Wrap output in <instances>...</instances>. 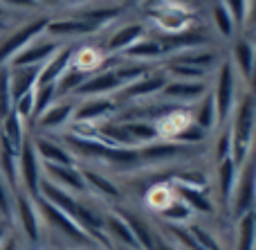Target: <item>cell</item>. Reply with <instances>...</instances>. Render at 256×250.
<instances>
[{
	"mask_svg": "<svg viewBox=\"0 0 256 250\" xmlns=\"http://www.w3.org/2000/svg\"><path fill=\"white\" fill-rule=\"evenodd\" d=\"M254 124H256V97L252 93H245L240 102L236 104L234 122L230 126V140H232V160L236 167H240L250 156L254 138Z\"/></svg>",
	"mask_w": 256,
	"mask_h": 250,
	"instance_id": "6da1fadb",
	"label": "cell"
},
{
	"mask_svg": "<svg viewBox=\"0 0 256 250\" xmlns=\"http://www.w3.org/2000/svg\"><path fill=\"white\" fill-rule=\"evenodd\" d=\"M48 23H50L48 16H38V18H32V21L22 23L16 30L9 32V34L0 41V68H7L9 61H12L22 48H27L34 39L45 34Z\"/></svg>",
	"mask_w": 256,
	"mask_h": 250,
	"instance_id": "7a4b0ae2",
	"label": "cell"
},
{
	"mask_svg": "<svg viewBox=\"0 0 256 250\" xmlns=\"http://www.w3.org/2000/svg\"><path fill=\"white\" fill-rule=\"evenodd\" d=\"M254 205H256V153L238 167L234 194H232V201H230L232 214L236 219H240L250 210H254Z\"/></svg>",
	"mask_w": 256,
	"mask_h": 250,
	"instance_id": "3957f363",
	"label": "cell"
},
{
	"mask_svg": "<svg viewBox=\"0 0 256 250\" xmlns=\"http://www.w3.org/2000/svg\"><path fill=\"white\" fill-rule=\"evenodd\" d=\"M18 180L22 183V192L30 198L40 196V180H43V165H40L38 156L34 151L32 138H25L18 153Z\"/></svg>",
	"mask_w": 256,
	"mask_h": 250,
	"instance_id": "277c9868",
	"label": "cell"
},
{
	"mask_svg": "<svg viewBox=\"0 0 256 250\" xmlns=\"http://www.w3.org/2000/svg\"><path fill=\"white\" fill-rule=\"evenodd\" d=\"M214 106H216L218 122H225L234 111V99H236V75L232 63H220L216 77V90H214Z\"/></svg>",
	"mask_w": 256,
	"mask_h": 250,
	"instance_id": "5b68a950",
	"label": "cell"
},
{
	"mask_svg": "<svg viewBox=\"0 0 256 250\" xmlns=\"http://www.w3.org/2000/svg\"><path fill=\"white\" fill-rule=\"evenodd\" d=\"M36 207H38V214L43 216V219L48 221L52 228H56L61 234H66L68 239H72V241H76V243H84V246L92 243V239H90L88 234H86L84 230H81L79 225H76L74 221L66 214V212L58 210V207L52 205L50 201H45V198L38 196V198H36Z\"/></svg>",
	"mask_w": 256,
	"mask_h": 250,
	"instance_id": "8992f818",
	"label": "cell"
},
{
	"mask_svg": "<svg viewBox=\"0 0 256 250\" xmlns=\"http://www.w3.org/2000/svg\"><path fill=\"white\" fill-rule=\"evenodd\" d=\"M14 216L18 219L22 234L27 237L30 243H38L40 241V214L36 201L30 198L25 192H16L14 194Z\"/></svg>",
	"mask_w": 256,
	"mask_h": 250,
	"instance_id": "52a82bcc",
	"label": "cell"
},
{
	"mask_svg": "<svg viewBox=\"0 0 256 250\" xmlns=\"http://www.w3.org/2000/svg\"><path fill=\"white\" fill-rule=\"evenodd\" d=\"M61 48V41L50 39V36L40 34L38 39H34L27 48H22L16 57L9 61L12 68H25V66H43L56 50Z\"/></svg>",
	"mask_w": 256,
	"mask_h": 250,
	"instance_id": "ba28073f",
	"label": "cell"
},
{
	"mask_svg": "<svg viewBox=\"0 0 256 250\" xmlns=\"http://www.w3.org/2000/svg\"><path fill=\"white\" fill-rule=\"evenodd\" d=\"M45 180L66 189V192H88L79 167H63V165H43Z\"/></svg>",
	"mask_w": 256,
	"mask_h": 250,
	"instance_id": "9c48e42d",
	"label": "cell"
},
{
	"mask_svg": "<svg viewBox=\"0 0 256 250\" xmlns=\"http://www.w3.org/2000/svg\"><path fill=\"white\" fill-rule=\"evenodd\" d=\"M76 50L74 45H66V48H58L48 61L40 66V72H38V84L36 86H48V84H56L61 79V75L70 68L72 59H74Z\"/></svg>",
	"mask_w": 256,
	"mask_h": 250,
	"instance_id": "30bf717a",
	"label": "cell"
},
{
	"mask_svg": "<svg viewBox=\"0 0 256 250\" xmlns=\"http://www.w3.org/2000/svg\"><path fill=\"white\" fill-rule=\"evenodd\" d=\"M34 144V151L38 156L40 165H63V167H76L74 162V156L68 151L63 144L54 142V140L45 138V135H36L32 140Z\"/></svg>",
	"mask_w": 256,
	"mask_h": 250,
	"instance_id": "8fae6325",
	"label": "cell"
},
{
	"mask_svg": "<svg viewBox=\"0 0 256 250\" xmlns=\"http://www.w3.org/2000/svg\"><path fill=\"white\" fill-rule=\"evenodd\" d=\"M38 72L40 66H25V68H12L7 66V79H9V93H12V102L18 97L32 93L38 84Z\"/></svg>",
	"mask_w": 256,
	"mask_h": 250,
	"instance_id": "7c38bea8",
	"label": "cell"
},
{
	"mask_svg": "<svg viewBox=\"0 0 256 250\" xmlns=\"http://www.w3.org/2000/svg\"><path fill=\"white\" fill-rule=\"evenodd\" d=\"M153 18H155V25L162 32H166V34H182V32H186L191 27V12L168 7V5L153 12Z\"/></svg>",
	"mask_w": 256,
	"mask_h": 250,
	"instance_id": "4fadbf2b",
	"label": "cell"
},
{
	"mask_svg": "<svg viewBox=\"0 0 256 250\" xmlns=\"http://www.w3.org/2000/svg\"><path fill=\"white\" fill-rule=\"evenodd\" d=\"M122 88H124V86L117 79L115 70H106V72H102V75H90L74 93L84 95V97H104V95L112 93V90H122Z\"/></svg>",
	"mask_w": 256,
	"mask_h": 250,
	"instance_id": "5bb4252c",
	"label": "cell"
},
{
	"mask_svg": "<svg viewBox=\"0 0 256 250\" xmlns=\"http://www.w3.org/2000/svg\"><path fill=\"white\" fill-rule=\"evenodd\" d=\"M97 32V27L90 23L81 21V18H50L48 27H45V36L61 41L63 36H86Z\"/></svg>",
	"mask_w": 256,
	"mask_h": 250,
	"instance_id": "9a60e30c",
	"label": "cell"
},
{
	"mask_svg": "<svg viewBox=\"0 0 256 250\" xmlns=\"http://www.w3.org/2000/svg\"><path fill=\"white\" fill-rule=\"evenodd\" d=\"M72 115H74V106H72L70 102H58V104H52V106H50L43 115L36 117L34 122L40 131H54V129L66 126L68 122L72 120Z\"/></svg>",
	"mask_w": 256,
	"mask_h": 250,
	"instance_id": "2e32d148",
	"label": "cell"
},
{
	"mask_svg": "<svg viewBox=\"0 0 256 250\" xmlns=\"http://www.w3.org/2000/svg\"><path fill=\"white\" fill-rule=\"evenodd\" d=\"M162 95L173 99H182V102H194L207 95V86L204 81H186V79H176L166 81V86L162 88Z\"/></svg>",
	"mask_w": 256,
	"mask_h": 250,
	"instance_id": "e0dca14e",
	"label": "cell"
},
{
	"mask_svg": "<svg viewBox=\"0 0 256 250\" xmlns=\"http://www.w3.org/2000/svg\"><path fill=\"white\" fill-rule=\"evenodd\" d=\"M104 230H106V232L110 234L112 239H117V241L124 243V248H128V250H142L140 248V241L135 239L130 225H128V221L120 214V212H115V214H108L106 219H104Z\"/></svg>",
	"mask_w": 256,
	"mask_h": 250,
	"instance_id": "ac0fdd59",
	"label": "cell"
},
{
	"mask_svg": "<svg viewBox=\"0 0 256 250\" xmlns=\"http://www.w3.org/2000/svg\"><path fill=\"white\" fill-rule=\"evenodd\" d=\"M171 189L178 198H182V201L191 207V210L204 212V214H212L214 212V203H212V198L204 194V189L191 187V185H182V183H176Z\"/></svg>",
	"mask_w": 256,
	"mask_h": 250,
	"instance_id": "d6986e66",
	"label": "cell"
},
{
	"mask_svg": "<svg viewBox=\"0 0 256 250\" xmlns=\"http://www.w3.org/2000/svg\"><path fill=\"white\" fill-rule=\"evenodd\" d=\"M166 86V77L164 75H144L142 79L132 81L122 88V97L132 99V97H146V95L153 93H162V88Z\"/></svg>",
	"mask_w": 256,
	"mask_h": 250,
	"instance_id": "ffe728a7",
	"label": "cell"
},
{
	"mask_svg": "<svg viewBox=\"0 0 256 250\" xmlns=\"http://www.w3.org/2000/svg\"><path fill=\"white\" fill-rule=\"evenodd\" d=\"M142 39H144V25H140V23L124 25L108 39V50L110 52H126L128 48H132Z\"/></svg>",
	"mask_w": 256,
	"mask_h": 250,
	"instance_id": "44dd1931",
	"label": "cell"
},
{
	"mask_svg": "<svg viewBox=\"0 0 256 250\" xmlns=\"http://www.w3.org/2000/svg\"><path fill=\"white\" fill-rule=\"evenodd\" d=\"M115 111V102L106 97H88L79 108L74 111L76 122H94L99 117L108 115V113Z\"/></svg>",
	"mask_w": 256,
	"mask_h": 250,
	"instance_id": "7402d4cb",
	"label": "cell"
},
{
	"mask_svg": "<svg viewBox=\"0 0 256 250\" xmlns=\"http://www.w3.org/2000/svg\"><path fill=\"white\" fill-rule=\"evenodd\" d=\"M236 250H256V212L250 210L238 219L236 228Z\"/></svg>",
	"mask_w": 256,
	"mask_h": 250,
	"instance_id": "603a6c76",
	"label": "cell"
},
{
	"mask_svg": "<svg viewBox=\"0 0 256 250\" xmlns=\"http://www.w3.org/2000/svg\"><path fill=\"white\" fill-rule=\"evenodd\" d=\"M236 176H238V167H236V162L232 160V156L218 162V187H220V196L227 205H230L232 194H234Z\"/></svg>",
	"mask_w": 256,
	"mask_h": 250,
	"instance_id": "cb8c5ba5",
	"label": "cell"
},
{
	"mask_svg": "<svg viewBox=\"0 0 256 250\" xmlns=\"http://www.w3.org/2000/svg\"><path fill=\"white\" fill-rule=\"evenodd\" d=\"M88 77H90L88 70H81L79 66H72V63H70V68H68V70L61 75V79L54 84V86H56V97H58V95H66V93H74V90L79 88V86L84 84Z\"/></svg>",
	"mask_w": 256,
	"mask_h": 250,
	"instance_id": "d4e9b609",
	"label": "cell"
},
{
	"mask_svg": "<svg viewBox=\"0 0 256 250\" xmlns=\"http://www.w3.org/2000/svg\"><path fill=\"white\" fill-rule=\"evenodd\" d=\"M254 57H256V50L250 41H243L238 39L234 43V66L240 70V75L245 79H250V72H252V63H254Z\"/></svg>",
	"mask_w": 256,
	"mask_h": 250,
	"instance_id": "484cf974",
	"label": "cell"
},
{
	"mask_svg": "<svg viewBox=\"0 0 256 250\" xmlns=\"http://www.w3.org/2000/svg\"><path fill=\"white\" fill-rule=\"evenodd\" d=\"M81 176H84V180H86V185H88V189L92 187L94 192H99V196L120 198V189H117V185H112L110 180L106 178V176L97 174V171H92V169H81Z\"/></svg>",
	"mask_w": 256,
	"mask_h": 250,
	"instance_id": "4316f807",
	"label": "cell"
},
{
	"mask_svg": "<svg viewBox=\"0 0 256 250\" xmlns=\"http://www.w3.org/2000/svg\"><path fill=\"white\" fill-rule=\"evenodd\" d=\"M124 54H126L128 59H142V61H148V59H158V57H162L164 50H162V45H160L158 41L142 39V41H137V43L132 45V48H128Z\"/></svg>",
	"mask_w": 256,
	"mask_h": 250,
	"instance_id": "83f0119b",
	"label": "cell"
},
{
	"mask_svg": "<svg viewBox=\"0 0 256 250\" xmlns=\"http://www.w3.org/2000/svg\"><path fill=\"white\" fill-rule=\"evenodd\" d=\"M120 214L128 221V225H130L135 239L140 241V248L142 250H155V237H153V232H150L148 225H144L140 219H135V216L128 214V212H120Z\"/></svg>",
	"mask_w": 256,
	"mask_h": 250,
	"instance_id": "f1b7e54d",
	"label": "cell"
},
{
	"mask_svg": "<svg viewBox=\"0 0 256 250\" xmlns=\"http://www.w3.org/2000/svg\"><path fill=\"white\" fill-rule=\"evenodd\" d=\"M218 122V115H216V106H214V97L212 95H204L202 97V104H200L198 113H196V126H200V129L207 133V131H212L214 126H216Z\"/></svg>",
	"mask_w": 256,
	"mask_h": 250,
	"instance_id": "f546056e",
	"label": "cell"
},
{
	"mask_svg": "<svg viewBox=\"0 0 256 250\" xmlns=\"http://www.w3.org/2000/svg\"><path fill=\"white\" fill-rule=\"evenodd\" d=\"M216 61H218L216 52H189V54H180V57L173 59V63H182V66H189V68H198V70H202V72H207Z\"/></svg>",
	"mask_w": 256,
	"mask_h": 250,
	"instance_id": "4dcf8cb0",
	"label": "cell"
},
{
	"mask_svg": "<svg viewBox=\"0 0 256 250\" xmlns=\"http://www.w3.org/2000/svg\"><path fill=\"white\" fill-rule=\"evenodd\" d=\"M54 99H56V86L54 84L36 86L34 88V115H32V120L43 115V113L54 104Z\"/></svg>",
	"mask_w": 256,
	"mask_h": 250,
	"instance_id": "1f68e13d",
	"label": "cell"
},
{
	"mask_svg": "<svg viewBox=\"0 0 256 250\" xmlns=\"http://www.w3.org/2000/svg\"><path fill=\"white\" fill-rule=\"evenodd\" d=\"M160 214H162L164 219H168V221H176V223H184V221H189V216H191V207L186 205L182 198L173 196L171 203H166V205L160 210Z\"/></svg>",
	"mask_w": 256,
	"mask_h": 250,
	"instance_id": "d6a6232c",
	"label": "cell"
},
{
	"mask_svg": "<svg viewBox=\"0 0 256 250\" xmlns=\"http://www.w3.org/2000/svg\"><path fill=\"white\" fill-rule=\"evenodd\" d=\"M212 16H214V23H216V27H218V32H220L222 36H232L234 34V27H236V23H234V18H232V14L227 12V7L218 0L216 5H214V9H212Z\"/></svg>",
	"mask_w": 256,
	"mask_h": 250,
	"instance_id": "836d02e7",
	"label": "cell"
},
{
	"mask_svg": "<svg viewBox=\"0 0 256 250\" xmlns=\"http://www.w3.org/2000/svg\"><path fill=\"white\" fill-rule=\"evenodd\" d=\"M186 232L194 237V241L198 243L202 250H220V243L216 241V237H214L209 230H204L202 225H198V223H191L189 228H186Z\"/></svg>",
	"mask_w": 256,
	"mask_h": 250,
	"instance_id": "e575fe53",
	"label": "cell"
},
{
	"mask_svg": "<svg viewBox=\"0 0 256 250\" xmlns=\"http://www.w3.org/2000/svg\"><path fill=\"white\" fill-rule=\"evenodd\" d=\"M120 16V7H112V9H90V12H84L81 14V21H86V23H90V25H94L99 30L102 25H106L108 21H112V18H117Z\"/></svg>",
	"mask_w": 256,
	"mask_h": 250,
	"instance_id": "d590c367",
	"label": "cell"
},
{
	"mask_svg": "<svg viewBox=\"0 0 256 250\" xmlns=\"http://www.w3.org/2000/svg\"><path fill=\"white\" fill-rule=\"evenodd\" d=\"M0 216H2V221L14 216V194L2 176H0Z\"/></svg>",
	"mask_w": 256,
	"mask_h": 250,
	"instance_id": "8d00e7d4",
	"label": "cell"
},
{
	"mask_svg": "<svg viewBox=\"0 0 256 250\" xmlns=\"http://www.w3.org/2000/svg\"><path fill=\"white\" fill-rule=\"evenodd\" d=\"M12 93H9V79H7V68H0V120L12 111Z\"/></svg>",
	"mask_w": 256,
	"mask_h": 250,
	"instance_id": "74e56055",
	"label": "cell"
},
{
	"mask_svg": "<svg viewBox=\"0 0 256 250\" xmlns=\"http://www.w3.org/2000/svg\"><path fill=\"white\" fill-rule=\"evenodd\" d=\"M115 75L122 81V86H128L132 81L142 79L146 75V68L144 66H122V68H115Z\"/></svg>",
	"mask_w": 256,
	"mask_h": 250,
	"instance_id": "f35d334b",
	"label": "cell"
},
{
	"mask_svg": "<svg viewBox=\"0 0 256 250\" xmlns=\"http://www.w3.org/2000/svg\"><path fill=\"white\" fill-rule=\"evenodd\" d=\"M168 70L178 77V79H186V81H202L204 72L198 70V68H189V66H182V63H171Z\"/></svg>",
	"mask_w": 256,
	"mask_h": 250,
	"instance_id": "ab89813d",
	"label": "cell"
},
{
	"mask_svg": "<svg viewBox=\"0 0 256 250\" xmlns=\"http://www.w3.org/2000/svg\"><path fill=\"white\" fill-rule=\"evenodd\" d=\"M202 138H204V131L191 122V124H186L184 129H182L180 133L173 138V142H176V144H180V142H200Z\"/></svg>",
	"mask_w": 256,
	"mask_h": 250,
	"instance_id": "60d3db41",
	"label": "cell"
},
{
	"mask_svg": "<svg viewBox=\"0 0 256 250\" xmlns=\"http://www.w3.org/2000/svg\"><path fill=\"white\" fill-rule=\"evenodd\" d=\"M227 7V12L232 14L236 25H243L245 23V9H248V0H220Z\"/></svg>",
	"mask_w": 256,
	"mask_h": 250,
	"instance_id": "b9f144b4",
	"label": "cell"
},
{
	"mask_svg": "<svg viewBox=\"0 0 256 250\" xmlns=\"http://www.w3.org/2000/svg\"><path fill=\"white\" fill-rule=\"evenodd\" d=\"M216 156H218V162L225 160V158L232 156V140H230V129L222 131L220 138H218V149H216Z\"/></svg>",
	"mask_w": 256,
	"mask_h": 250,
	"instance_id": "7bdbcfd3",
	"label": "cell"
},
{
	"mask_svg": "<svg viewBox=\"0 0 256 250\" xmlns=\"http://www.w3.org/2000/svg\"><path fill=\"white\" fill-rule=\"evenodd\" d=\"M4 9H36L38 3L36 0H0Z\"/></svg>",
	"mask_w": 256,
	"mask_h": 250,
	"instance_id": "ee69618b",
	"label": "cell"
},
{
	"mask_svg": "<svg viewBox=\"0 0 256 250\" xmlns=\"http://www.w3.org/2000/svg\"><path fill=\"white\" fill-rule=\"evenodd\" d=\"M245 27H256V0H248V9H245Z\"/></svg>",
	"mask_w": 256,
	"mask_h": 250,
	"instance_id": "f6af8a7d",
	"label": "cell"
},
{
	"mask_svg": "<svg viewBox=\"0 0 256 250\" xmlns=\"http://www.w3.org/2000/svg\"><path fill=\"white\" fill-rule=\"evenodd\" d=\"M164 3H166L168 7H178V9H186V12H189V7H194L198 0H164Z\"/></svg>",
	"mask_w": 256,
	"mask_h": 250,
	"instance_id": "bcb514c9",
	"label": "cell"
},
{
	"mask_svg": "<svg viewBox=\"0 0 256 250\" xmlns=\"http://www.w3.org/2000/svg\"><path fill=\"white\" fill-rule=\"evenodd\" d=\"M250 93L256 97V57H254V63H252V72H250Z\"/></svg>",
	"mask_w": 256,
	"mask_h": 250,
	"instance_id": "7dc6e473",
	"label": "cell"
},
{
	"mask_svg": "<svg viewBox=\"0 0 256 250\" xmlns=\"http://www.w3.org/2000/svg\"><path fill=\"white\" fill-rule=\"evenodd\" d=\"M155 250H178L173 243L164 241V239H155Z\"/></svg>",
	"mask_w": 256,
	"mask_h": 250,
	"instance_id": "c3c4849f",
	"label": "cell"
},
{
	"mask_svg": "<svg viewBox=\"0 0 256 250\" xmlns=\"http://www.w3.org/2000/svg\"><path fill=\"white\" fill-rule=\"evenodd\" d=\"M0 250H18V241L14 237H7L4 239V243L0 246Z\"/></svg>",
	"mask_w": 256,
	"mask_h": 250,
	"instance_id": "681fc988",
	"label": "cell"
},
{
	"mask_svg": "<svg viewBox=\"0 0 256 250\" xmlns=\"http://www.w3.org/2000/svg\"><path fill=\"white\" fill-rule=\"evenodd\" d=\"M36 3H38V7H40V5H45V7H58V5H61V0H36Z\"/></svg>",
	"mask_w": 256,
	"mask_h": 250,
	"instance_id": "f907efd6",
	"label": "cell"
},
{
	"mask_svg": "<svg viewBox=\"0 0 256 250\" xmlns=\"http://www.w3.org/2000/svg\"><path fill=\"white\" fill-rule=\"evenodd\" d=\"M7 237H9V234H7V228H4V223L0 221V246L4 243V239H7Z\"/></svg>",
	"mask_w": 256,
	"mask_h": 250,
	"instance_id": "816d5d0a",
	"label": "cell"
},
{
	"mask_svg": "<svg viewBox=\"0 0 256 250\" xmlns=\"http://www.w3.org/2000/svg\"><path fill=\"white\" fill-rule=\"evenodd\" d=\"M86 3V0H61V5H81Z\"/></svg>",
	"mask_w": 256,
	"mask_h": 250,
	"instance_id": "f5cc1de1",
	"label": "cell"
},
{
	"mask_svg": "<svg viewBox=\"0 0 256 250\" xmlns=\"http://www.w3.org/2000/svg\"><path fill=\"white\" fill-rule=\"evenodd\" d=\"M2 16H7V9H4L2 5H0V18H2Z\"/></svg>",
	"mask_w": 256,
	"mask_h": 250,
	"instance_id": "db71d44e",
	"label": "cell"
},
{
	"mask_svg": "<svg viewBox=\"0 0 256 250\" xmlns=\"http://www.w3.org/2000/svg\"><path fill=\"white\" fill-rule=\"evenodd\" d=\"M135 3H140V0H126V5H135Z\"/></svg>",
	"mask_w": 256,
	"mask_h": 250,
	"instance_id": "11a10c76",
	"label": "cell"
},
{
	"mask_svg": "<svg viewBox=\"0 0 256 250\" xmlns=\"http://www.w3.org/2000/svg\"><path fill=\"white\" fill-rule=\"evenodd\" d=\"M155 3H158V0H146V5H155Z\"/></svg>",
	"mask_w": 256,
	"mask_h": 250,
	"instance_id": "9f6ffc18",
	"label": "cell"
},
{
	"mask_svg": "<svg viewBox=\"0 0 256 250\" xmlns=\"http://www.w3.org/2000/svg\"><path fill=\"white\" fill-rule=\"evenodd\" d=\"M252 41H254V45H256V34H254V36H252Z\"/></svg>",
	"mask_w": 256,
	"mask_h": 250,
	"instance_id": "6f0895ef",
	"label": "cell"
},
{
	"mask_svg": "<svg viewBox=\"0 0 256 250\" xmlns=\"http://www.w3.org/2000/svg\"><path fill=\"white\" fill-rule=\"evenodd\" d=\"M120 250H128V248H120Z\"/></svg>",
	"mask_w": 256,
	"mask_h": 250,
	"instance_id": "680465c9",
	"label": "cell"
}]
</instances>
